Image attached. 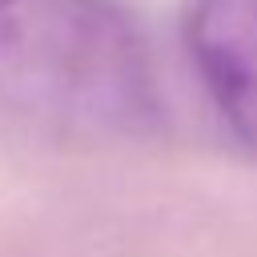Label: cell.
<instances>
[{"label":"cell","mask_w":257,"mask_h":257,"mask_svg":"<svg viewBox=\"0 0 257 257\" xmlns=\"http://www.w3.org/2000/svg\"><path fill=\"white\" fill-rule=\"evenodd\" d=\"M185 36L217 112L257 153V0H193Z\"/></svg>","instance_id":"obj_2"},{"label":"cell","mask_w":257,"mask_h":257,"mask_svg":"<svg viewBox=\"0 0 257 257\" xmlns=\"http://www.w3.org/2000/svg\"><path fill=\"white\" fill-rule=\"evenodd\" d=\"M0 120L48 141H133L161 124L149 40L116 0H0Z\"/></svg>","instance_id":"obj_1"}]
</instances>
